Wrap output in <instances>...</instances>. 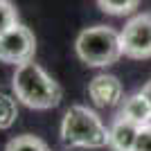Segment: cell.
Here are the masks:
<instances>
[{
	"instance_id": "cell-1",
	"label": "cell",
	"mask_w": 151,
	"mask_h": 151,
	"mask_svg": "<svg viewBox=\"0 0 151 151\" xmlns=\"http://www.w3.org/2000/svg\"><path fill=\"white\" fill-rule=\"evenodd\" d=\"M12 88L18 101H23L29 108H38V111L59 106V101L63 97L61 86L34 61L16 65Z\"/></svg>"
},
{
	"instance_id": "cell-2",
	"label": "cell",
	"mask_w": 151,
	"mask_h": 151,
	"mask_svg": "<svg viewBox=\"0 0 151 151\" xmlns=\"http://www.w3.org/2000/svg\"><path fill=\"white\" fill-rule=\"evenodd\" d=\"M61 140L70 149H101L108 145V129L86 106H70L61 122Z\"/></svg>"
},
{
	"instance_id": "cell-3",
	"label": "cell",
	"mask_w": 151,
	"mask_h": 151,
	"mask_svg": "<svg viewBox=\"0 0 151 151\" xmlns=\"http://www.w3.org/2000/svg\"><path fill=\"white\" fill-rule=\"evenodd\" d=\"M75 50L83 63L93 68L111 65L124 54L122 52V38L120 32H115L108 25H95L83 29L75 41Z\"/></svg>"
},
{
	"instance_id": "cell-4",
	"label": "cell",
	"mask_w": 151,
	"mask_h": 151,
	"mask_svg": "<svg viewBox=\"0 0 151 151\" xmlns=\"http://www.w3.org/2000/svg\"><path fill=\"white\" fill-rule=\"evenodd\" d=\"M34 52H36V38L29 32V27L20 23L0 36V61L2 63L23 65L34 59Z\"/></svg>"
},
{
	"instance_id": "cell-5",
	"label": "cell",
	"mask_w": 151,
	"mask_h": 151,
	"mask_svg": "<svg viewBox=\"0 0 151 151\" xmlns=\"http://www.w3.org/2000/svg\"><path fill=\"white\" fill-rule=\"evenodd\" d=\"M122 52L131 59H149L151 57V14L133 16L120 32Z\"/></svg>"
},
{
	"instance_id": "cell-6",
	"label": "cell",
	"mask_w": 151,
	"mask_h": 151,
	"mask_svg": "<svg viewBox=\"0 0 151 151\" xmlns=\"http://www.w3.org/2000/svg\"><path fill=\"white\" fill-rule=\"evenodd\" d=\"M88 95L99 108H113L124 101V88L115 75H97L88 83Z\"/></svg>"
},
{
	"instance_id": "cell-7",
	"label": "cell",
	"mask_w": 151,
	"mask_h": 151,
	"mask_svg": "<svg viewBox=\"0 0 151 151\" xmlns=\"http://www.w3.org/2000/svg\"><path fill=\"white\" fill-rule=\"evenodd\" d=\"M142 126L138 122L129 120L124 115H117L115 122L108 129V147L113 151H133V145H135V138Z\"/></svg>"
},
{
	"instance_id": "cell-8",
	"label": "cell",
	"mask_w": 151,
	"mask_h": 151,
	"mask_svg": "<svg viewBox=\"0 0 151 151\" xmlns=\"http://www.w3.org/2000/svg\"><path fill=\"white\" fill-rule=\"evenodd\" d=\"M120 115H124V117H129V120H133V122H138L140 126H145V124L151 122V104L142 93H135V95H131V97H126V99L122 101Z\"/></svg>"
},
{
	"instance_id": "cell-9",
	"label": "cell",
	"mask_w": 151,
	"mask_h": 151,
	"mask_svg": "<svg viewBox=\"0 0 151 151\" xmlns=\"http://www.w3.org/2000/svg\"><path fill=\"white\" fill-rule=\"evenodd\" d=\"M18 117V104H16V95H9L0 88V131L12 129L14 122Z\"/></svg>"
},
{
	"instance_id": "cell-10",
	"label": "cell",
	"mask_w": 151,
	"mask_h": 151,
	"mask_svg": "<svg viewBox=\"0 0 151 151\" xmlns=\"http://www.w3.org/2000/svg\"><path fill=\"white\" fill-rule=\"evenodd\" d=\"M5 151H50V149H47V145L41 138L25 133V135H16V138L9 140Z\"/></svg>"
},
{
	"instance_id": "cell-11",
	"label": "cell",
	"mask_w": 151,
	"mask_h": 151,
	"mask_svg": "<svg viewBox=\"0 0 151 151\" xmlns=\"http://www.w3.org/2000/svg\"><path fill=\"white\" fill-rule=\"evenodd\" d=\"M101 7V12L113 14V16H126L138 7L140 0H97Z\"/></svg>"
},
{
	"instance_id": "cell-12",
	"label": "cell",
	"mask_w": 151,
	"mask_h": 151,
	"mask_svg": "<svg viewBox=\"0 0 151 151\" xmlns=\"http://www.w3.org/2000/svg\"><path fill=\"white\" fill-rule=\"evenodd\" d=\"M18 25V14H16V7L9 2V0H0V36L9 32L12 27Z\"/></svg>"
},
{
	"instance_id": "cell-13",
	"label": "cell",
	"mask_w": 151,
	"mask_h": 151,
	"mask_svg": "<svg viewBox=\"0 0 151 151\" xmlns=\"http://www.w3.org/2000/svg\"><path fill=\"white\" fill-rule=\"evenodd\" d=\"M133 151H151V122L140 129L135 145H133Z\"/></svg>"
},
{
	"instance_id": "cell-14",
	"label": "cell",
	"mask_w": 151,
	"mask_h": 151,
	"mask_svg": "<svg viewBox=\"0 0 151 151\" xmlns=\"http://www.w3.org/2000/svg\"><path fill=\"white\" fill-rule=\"evenodd\" d=\"M140 93L145 95L147 99H149V104H151V81H147L145 86H142V90H140Z\"/></svg>"
}]
</instances>
